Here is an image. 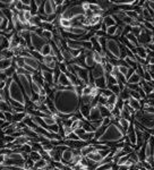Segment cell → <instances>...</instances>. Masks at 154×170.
<instances>
[{
  "mask_svg": "<svg viewBox=\"0 0 154 170\" xmlns=\"http://www.w3.org/2000/svg\"><path fill=\"white\" fill-rule=\"evenodd\" d=\"M49 98L52 99L58 113L63 115L72 116L81 106V95L76 92L75 86H69L67 90H54Z\"/></svg>",
  "mask_w": 154,
  "mask_h": 170,
  "instance_id": "cell-1",
  "label": "cell"
},
{
  "mask_svg": "<svg viewBox=\"0 0 154 170\" xmlns=\"http://www.w3.org/2000/svg\"><path fill=\"white\" fill-rule=\"evenodd\" d=\"M125 139V132L121 127L118 125V123H111L107 127L105 132L100 139H96V143L99 144H107V143H117Z\"/></svg>",
  "mask_w": 154,
  "mask_h": 170,
  "instance_id": "cell-2",
  "label": "cell"
},
{
  "mask_svg": "<svg viewBox=\"0 0 154 170\" xmlns=\"http://www.w3.org/2000/svg\"><path fill=\"white\" fill-rule=\"evenodd\" d=\"M9 97L12 100L16 101L21 103L22 106L25 107L26 103V98L24 93H23V88L21 87L18 81H17V74H15L13 77V81L9 84Z\"/></svg>",
  "mask_w": 154,
  "mask_h": 170,
  "instance_id": "cell-3",
  "label": "cell"
},
{
  "mask_svg": "<svg viewBox=\"0 0 154 170\" xmlns=\"http://www.w3.org/2000/svg\"><path fill=\"white\" fill-rule=\"evenodd\" d=\"M133 117H134L135 121L139 123L146 129L154 128V113H150L145 110H139L136 111Z\"/></svg>",
  "mask_w": 154,
  "mask_h": 170,
  "instance_id": "cell-4",
  "label": "cell"
},
{
  "mask_svg": "<svg viewBox=\"0 0 154 170\" xmlns=\"http://www.w3.org/2000/svg\"><path fill=\"white\" fill-rule=\"evenodd\" d=\"M85 14V10L83 8L82 3L79 2H72L68 8H67L65 12L63 13V15L60 16L61 18H66V19H72L77 17V16H81V15H84Z\"/></svg>",
  "mask_w": 154,
  "mask_h": 170,
  "instance_id": "cell-5",
  "label": "cell"
},
{
  "mask_svg": "<svg viewBox=\"0 0 154 170\" xmlns=\"http://www.w3.org/2000/svg\"><path fill=\"white\" fill-rule=\"evenodd\" d=\"M17 74V73H16ZM17 81H18L19 85L22 86L23 91L25 92L26 98L31 100L33 97V90H32V76H26L23 74H17Z\"/></svg>",
  "mask_w": 154,
  "mask_h": 170,
  "instance_id": "cell-6",
  "label": "cell"
},
{
  "mask_svg": "<svg viewBox=\"0 0 154 170\" xmlns=\"http://www.w3.org/2000/svg\"><path fill=\"white\" fill-rule=\"evenodd\" d=\"M119 44L120 42L116 41L114 39H107L105 40V50H107L108 54H110L116 59H120V57H121Z\"/></svg>",
  "mask_w": 154,
  "mask_h": 170,
  "instance_id": "cell-7",
  "label": "cell"
},
{
  "mask_svg": "<svg viewBox=\"0 0 154 170\" xmlns=\"http://www.w3.org/2000/svg\"><path fill=\"white\" fill-rule=\"evenodd\" d=\"M31 44H32V48L34 49L35 51H40L42 50V48L48 44V41L43 36L41 35L36 34L35 32H31Z\"/></svg>",
  "mask_w": 154,
  "mask_h": 170,
  "instance_id": "cell-8",
  "label": "cell"
},
{
  "mask_svg": "<svg viewBox=\"0 0 154 170\" xmlns=\"http://www.w3.org/2000/svg\"><path fill=\"white\" fill-rule=\"evenodd\" d=\"M90 74H91V76L93 77V79L100 78V77L105 76V69H104L102 64H95V66L92 68Z\"/></svg>",
  "mask_w": 154,
  "mask_h": 170,
  "instance_id": "cell-9",
  "label": "cell"
},
{
  "mask_svg": "<svg viewBox=\"0 0 154 170\" xmlns=\"http://www.w3.org/2000/svg\"><path fill=\"white\" fill-rule=\"evenodd\" d=\"M72 159H74V151H72V149H70V148L65 149L63 151L61 162L70 167V166H72Z\"/></svg>",
  "mask_w": 154,
  "mask_h": 170,
  "instance_id": "cell-10",
  "label": "cell"
},
{
  "mask_svg": "<svg viewBox=\"0 0 154 170\" xmlns=\"http://www.w3.org/2000/svg\"><path fill=\"white\" fill-rule=\"evenodd\" d=\"M127 137L129 139V143L132 146L136 148V145H137V135H136V130H135V126H134V123L130 124V126H129L128 130H127Z\"/></svg>",
  "mask_w": 154,
  "mask_h": 170,
  "instance_id": "cell-11",
  "label": "cell"
},
{
  "mask_svg": "<svg viewBox=\"0 0 154 170\" xmlns=\"http://www.w3.org/2000/svg\"><path fill=\"white\" fill-rule=\"evenodd\" d=\"M100 120H103V117L101 115V111L99 109V107L92 108L91 113H90V118H88L87 121L90 123H95V121H100Z\"/></svg>",
  "mask_w": 154,
  "mask_h": 170,
  "instance_id": "cell-12",
  "label": "cell"
},
{
  "mask_svg": "<svg viewBox=\"0 0 154 170\" xmlns=\"http://www.w3.org/2000/svg\"><path fill=\"white\" fill-rule=\"evenodd\" d=\"M43 7H44V14L47 16L56 14L57 7H56V5H54V1H51V0H49V1H44Z\"/></svg>",
  "mask_w": 154,
  "mask_h": 170,
  "instance_id": "cell-13",
  "label": "cell"
},
{
  "mask_svg": "<svg viewBox=\"0 0 154 170\" xmlns=\"http://www.w3.org/2000/svg\"><path fill=\"white\" fill-rule=\"evenodd\" d=\"M84 50H85V49H84ZM85 65H86V67H92V68L95 66L93 51L85 50Z\"/></svg>",
  "mask_w": 154,
  "mask_h": 170,
  "instance_id": "cell-14",
  "label": "cell"
},
{
  "mask_svg": "<svg viewBox=\"0 0 154 170\" xmlns=\"http://www.w3.org/2000/svg\"><path fill=\"white\" fill-rule=\"evenodd\" d=\"M137 39H138L139 45H143V47H146L147 44L152 43V36L151 35H147L146 33H144V32H142L141 35H139Z\"/></svg>",
  "mask_w": 154,
  "mask_h": 170,
  "instance_id": "cell-15",
  "label": "cell"
},
{
  "mask_svg": "<svg viewBox=\"0 0 154 170\" xmlns=\"http://www.w3.org/2000/svg\"><path fill=\"white\" fill-rule=\"evenodd\" d=\"M94 86L98 87L99 90H105L108 87V82H107V77L103 76V77H100V78L94 79Z\"/></svg>",
  "mask_w": 154,
  "mask_h": 170,
  "instance_id": "cell-16",
  "label": "cell"
},
{
  "mask_svg": "<svg viewBox=\"0 0 154 170\" xmlns=\"http://www.w3.org/2000/svg\"><path fill=\"white\" fill-rule=\"evenodd\" d=\"M91 109H92L91 104H81V106H79L78 110L81 111V113L83 115V117L85 118V120H88V118H90Z\"/></svg>",
  "mask_w": 154,
  "mask_h": 170,
  "instance_id": "cell-17",
  "label": "cell"
},
{
  "mask_svg": "<svg viewBox=\"0 0 154 170\" xmlns=\"http://www.w3.org/2000/svg\"><path fill=\"white\" fill-rule=\"evenodd\" d=\"M57 84L61 85V86H65V87H69V86H72V82H70L69 78H68V76H67L66 74H63V73H61V75L59 76V79H58Z\"/></svg>",
  "mask_w": 154,
  "mask_h": 170,
  "instance_id": "cell-18",
  "label": "cell"
},
{
  "mask_svg": "<svg viewBox=\"0 0 154 170\" xmlns=\"http://www.w3.org/2000/svg\"><path fill=\"white\" fill-rule=\"evenodd\" d=\"M86 158H87L88 160H92V161H94V162H96V163H101V162L103 161V157L99 153L98 150L94 152H92L91 154H88Z\"/></svg>",
  "mask_w": 154,
  "mask_h": 170,
  "instance_id": "cell-19",
  "label": "cell"
},
{
  "mask_svg": "<svg viewBox=\"0 0 154 170\" xmlns=\"http://www.w3.org/2000/svg\"><path fill=\"white\" fill-rule=\"evenodd\" d=\"M96 151L94 148V145L93 144H90V145H86V146H84V148L81 149V154H82L83 158H86L88 154H91L92 152H94Z\"/></svg>",
  "mask_w": 154,
  "mask_h": 170,
  "instance_id": "cell-20",
  "label": "cell"
},
{
  "mask_svg": "<svg viewBox=\"0 0 154 170\" xmlns=\"http://www.w3.org/2000/svg\"><path fill=\"white\" fill-rule=\"evenodd\" d=\"M49 167V161L44 160V159H41V160L36 161L34 163V169L35 170H41V169H47ZM49 170V169H48Z\"/></svg>",
  "mask_w": 154,
  "mask_h": 170,
  "instance_id": "cell-21",
  "label": "cell"
},
{
  "mask_svg": "<svg viewBox=\"0 0 154 170\" xmlns=\"http://www.w3.org/2000/svg\"><path fill=\"white\" fill-rule=\"evenodd\" d=\"M103 24L107 27H111V26H116L117 23L116 21H114V18H113L112 15H108V16H104L103 17Z\"/></svg>",
  "mask_w": 154,
  "mask_h": 170,
  "instance_id": "cell-22",
  "label": "cell"
},
{
  "mask_svg": "<svg viewBox=\"0 0 154 170\" xmlns=\"http://www.w3.org/2000/svg\"><path fill=\"white\" fill-rule=\"evenodd\" d=\"M14 59V58H13ZM13 59H2L0 61V70H7L13 65Z\"/></svg>",
  "mask_w": 154,
  "mask_h": 170,
  "instance_id": "cell-23",
  "label": "cell"
},
{
  "mask_svg": "<svg viewBox=\"0 0 154 170\" xmlns=\"http://www.w3.org/2000/svg\"><path fill=\"white\" fill-rule=\"evenodd\" d=\"M27 116V112H18V113H14L13 116V123L14 124H19L22 123L24 118Z\"/></svg>",
  "mask_w": 154,
  "mask_h": 170,
  "instance_id": "cell-24",
  "label": "cell"
},
{
  "mask_svg": "<svg viewBox=\"0 0 154 170\" xmlns=\"http://www.w3.org/2000/svg\"><path fill=\"white\" fill-rule=\"evenodd\" d=\"M130 121L127 119H124V118H119L118 119V125H119L120 127H121V129H123L124 132L127 133V130H128L129 126H130Z\"/></svg>",
  "mask_w": 154,
  "mask_h": 170,
  "instance_id": "cell-25",
  "label": "cell"
},
{
  "mask_svg": "<svg viewBox=\"0 0 154 170\" xmlns=\"http://www.w3.org/2000/svg\"><path fill=\"white\" fill-rule=\"evenodd\" d=\"M128 104L130 106V107L134 109L135 111H139L142 110V107H141V104H139V101L138 100H135V99H129L128 100Z\"/></svg>",
  "mask_w": 154,
  "mask_h": 170,
  "instance_id": "cell-26",
  "label": "cell"
},
{
  "mask_svg": "<svg viewBox=\"0 0 154 170\" xmlns=\"http://www.w3.org/2000/svg\"><path fill=\"white\" fill-rule=\"evenodd\" d=\"M141 79H142V77L135 72L132 76H130V78L127 81V83H129V84H139Z\"/></svg>",
  "mask_w": 154,
  "mask_h": 170,
  "instance_id": "cell-27",
  "label": "cell"
},
{
  "mask_svg": "<svg viewBox=\"0 0 154 170\" xmlns=\"http://www.w3.org/2000/svg\"><path fill=\"white\" fill-rule=\"evenodd\" d=\"M119 99H121V100H124V101H127V100H129V99H130V94H129V88L127 87V86L124 88L123 91L120 92Z\"/></svg>",
  "mask_w": 154,
  "mask_h": 170,
  "instance_id": "cell-28",
  "label": "cell"
},
{
  "mask_svg": "<svg viewBox=\"0 0 154 170\" xmlns=\"http://www.w3.org/2000/svg\"><path fill=\"white\" fill-rule=\"evenodd\" d=\"M41 52V54L43 57H47V56H50L51 54V52H52V48H51V45H50V43H48V44H45L43 48H42V50L40 51Z\"/></svg>",
  "mask_w": 154,
  "mask_h": 170,
  "instance_id": "cell-29",
  "label": "cell"
},
{
  "mask_svg": "<svg viewBox=\"0 0 154 170\" xmlns=\"http://www.w3.org/2000/svg\"><path fill=\"white\" fill-rule=\"evenodd\" d=\"M99 107V109H100V111H101V115H102V117L103 118H107V117H111V111L108 109L105 106H100L99 104L98 106Z\"/></svg>",
  "mask_w": 154,
  "mask_h": 170,
  "instance_id": "cell-30",
  "label": "cell"
},
{
  "mask_svg": "<svg viewBox=\"0 0 154 170\" xmlns=\"http://www.w3.org/2000/svg\"><path fill=\"white\" fill-rule=\"evenodd\" d=\"M42 119H43V121L47 124L48 126H52V125L57 124V121H56V119H54V116H44V117H42Z\"/></svg>",
  "mask_w": 154,
  "mask_h": 170,
  "instance_id": "cell-31",
  "label": "cell"
},
{
  "mask_svg": "<svg viewBox=\"0 0 154 170\" xmlns=\"http://www.w3.org/2000/svg\"><path fill=\"white\" fill-rule=\"evenodd\" d=\"M127 40H128L130 43H133L135 47H138L139 43H138V39H137V36H135V35L133 34V33H129L128 35H126Z\"/></svg>",
  "mask_w": 154,
  "mask_h": 170,
  "instance_id": "cell-32",
  "label": "cell"
},
{
  "mask_svg": "<svg viewBox=\"0 0 154 170\" xmlns=\"http://www.w3.org/2000/svg\"><path fill=\"white\" fill-rule=\"evenodd\" d=\"M30 159L33 160L34 162H36V161H39V160H41V159H42L41 153H40V152H36V151H32L31 153H30Z\"/></svg>",
  "mask_w": 154,
  "mask_h": 170,
  "instance_id": "cell-33",
  "label": "cell"
},
{
  "mask_svg": "<svg viewBox=\"0 0 154 170\" xmlns=\"http://www.w3.org/2000/svg\"><path fill=\"white\" fill-rule=\"evenodd\" d=\"M126 16L127 17H129L130 19H133V21H137L139 17V15L137 13H136L135 10H129V12H126Z\"/></svg>",
  "mask_w": 154,
  "mask_h": 170,
  "instance_id": "cell-34",
  "label": "cell"
},
{
  "mask_svg": "<svg viewBox=\"0 0 154 170\" xmlns=\"http://www.w3.org/2000/svg\"><path fill=\"white\" fill-rule=\"evenodd\" d=\"M42 86H40L39 84H36L35 82H33L32 81V90H33V93H35V94H40L42 91Z\"/></svg>",
  "mask_w": 154,
  "mask_h": 170,
  "instance_id": "cell-35",
  "label": "cell"
},
{
  "mask_svg": "<svg viewBox=\"0 0 154 170\" xmlns=\"http://www.w3.org/2000/svg\"><path fill=\"white\" fill-rule=\"evenodd\" d=\"M92 87H94V86H91V85H85L84 87H83L82 95H85V97H87V95H91Z\"/></svg>",
  "mask_w": 154,
  "mask_h": 170,
  "instance_id": "cell-36",
  "label": "cell"
},
{
  "mask_svg": "<svg viewBox=\"0 0 154 170\" xmlns=\"http://www.w3.org/2000/svg\"><path fill=\"white\" fill-rule=\"evenodd\" d=\"M93 56H94L95 64H102V61H103V57L101 56V54H99L96 51H93Z\"/></svg>",
  "mask_w": 154,
  "mask_h": 170,
  "instance_id": "cell-37",
  "label": "cell"
},
{
  "mask_svg": "<svg viewBox=\"0 0 154 170\" xmlns=\"http://www.w3.org/2000/svg\"><path fill=\"white\" fill-rule=\"evenodd\" d=\"M117 102H118V95L112 94L110 98H108V103L107 104H113V106H116Z\"/></svg>",
  "mask_w": 154,
  "mask_h": 170,
  "instance_id": "cell-38",
  "label": "cell"
},
{
  "mask_svg": "<svg viewBox=\"0 0 154 170\" xmlns=\"http://www.w3.org/2000/svg\"><path fill=\"white\" fill-rule=\"evenodd\" d=\"M58 67H59L60 72L63 73V74H66L68 72V65L66 63H58Z\"/></svg>",
  "mask_w": 154,
  "mask_h": 170,
  "instance_id": "cell-39",
  "label": "cell"
},
{
  "mask_svg": "<svg viewBox=\"0 0 154 170\" xmlns=\"http://www.w3.org/2000/svg\"><path fill=\"white\" fill-rule=\"evenodd\" d=\"M3 116H5V121H8V123H13L14 113L9 112V111H6V112H3Z\"/></svg>",
  "mask_w": 154,
  "mask_h": 170,
  "instance_id": "cell-40",
  "label": "cell"
},
{
  "mask_svg": "<svg viewBox=\"0 0 154 170\" xmlns=\"http://www.w3.org/2000/svg\"><path fill=\"white\" fill-rule=\"evenodd\" d=\"M117 28H118V25L116 26H111V27H108L107 30V34L109 35V36H114V34H116V31Z\"/></svg>",
  "mask_w": 154,
  "mask_h": 170,
  "instance_id": "cell-41",
  "label": "cell"
},
{
  "mask_svg": "<svg viewBox=\"0 0 154 170\" xmlns=\"http://www.w3.org/2000/svg\"><path fill=\"white\" fill-rule=\"evenodd\" d=\"M83 49L88 51H93V44H92L91 41H85L83 42Z\"/></svg>",
  "mask_w": 154,
  "mask_h": 170,
  "instance_id": "cell-42",
  "label": "cell"
},
{
  "mask_svg": "<svg viewBox=\"0 0 154 170\" xmlns=\"http://www.w3.org/2000/svg\"><path fill=\"white\" fill-rule=\"evenodd\" d=\"M118 69H119V73L121 74V75H124L125 77H126V75L128 74V72L130 68H128V67H126V66H118Z\"/></svg>",
  "mask_w": 154,
  "mask_h": 170,
  "instance_id": "cell-43",
  "label": "cell"
},
{
  "mask_svg": "<svg viewBox=\"0 0 154 170\" xmlns=\"http://www.w3.org/2000/svg\"><path fill=\"white\" fill-rule=\"evenodd\" d=\"M129 94H130V98L132 99H135V100H141V95L137 91H132V90H129Z\"/></svg>",
  "mask_w": 154,
  "mask_h": 170,
  "instance_id": "cell-44",
  "label": "cell"
},
{
  "mask_svg": "<svg viewBox=\"0 0 154 170\" xmlns=\"http://www.w3.org/2000/svg\"><path fill=\"white\" fill-rule=\"evenodd\" d=\"M65 139H69V141H79V137L77 135H76L75 133L72 132V133H70L69 135L68 136H66V137H65Z\"/></svg>",
  "mask_w": 154,
  "mask_h": 170,
  "instance_id": "cell-45",
  "label": "cell"
},
{
  "mask_svg": "<svg viewBox=\"0 0 154 170\" xmlns=\"http://www.w3.org/2000/svg\"><path fill=\"white\" fill-rule=\"evenodd\" d=\"M132 33L135 35V36H137V38H138L139 35H141V33H142V27H141V26H137V27H133Z\"/></svg>",
  "mask_w": 154,
  "mask_h": 170,
  "instance_id": "cell-46",
  "label": "cell"
},
{
  "mask_svg": "<svg viewBox=\"0 0 154 170\" xmlns=\"http://www.w3.org/2000/svg\"><path fill=\"white\" fill-rule=\"evenodd\" d=\"M110 75L112 76V77H114L116 79H118V77H119V75H120V73H119V69H118V67H114V68H113V70L110 73Z\"/></svg>",
  "mask_w": 154,
  "mask_h": 170,
  "instance_id": "cell-47",
  "label": "cell"
},
{
  "mask_svg": "<svg viewBox=\"0 0 154 170\" xmlns=\"http://www.w3.org/2000/svg\"><path fill=\"white\" fill-rule=\"evenodd\" d=\"M132 30H133V27L130 25H125V26H124V34H123V36H124V35L126 36V35H128L129 33H132Z\"/></svg>",
  "mask_w": 154,
  "mask_h": 170,
  "instance_id": "cell-48",
  "label": "cell"
},
{
  "mask_svg": "<svg viewBox=\"0 0 154 170\" xmlns=\"http://www.w3.org/2000/svg\"><path fill=\"white\" fill-rule=\"evenodd\" d=\"M32 16H33V15H32L31 10H25V12H24V17H25V19L27 21V23L31 21Z\"/></svg>",
  "mask_w": 154,
  "mask_h": 170,
  "instance_id": "cell-49",
  "label": "cell"
},
{
  "mask_svg": "<svg viewBox=\"0 0 154 170\" xmlns=\"http://www.w3.org/2000/svg\"><path fill=\"white\" fill-rule=\"evenodd\" d=\"M8 81V77L7 75L5 74L3 70H0V82H7Z\"/></svg>",
  "mask_w": 154,
  "mask_h": 170,
  "instance_id": "cell-50",
  "label": "cell"
},
{
  "mask_svg": "<svg viewBox=\"0 0 154 170\" xmlns=\"http://www.w3.org/2000/svg\"><path fill=\"white\" fill-rule=\"evenodd\" d=\"M143 78H144L146 82H151L152 77H151V74H150V72H145L144 73V76H143Z\"/></svg>",
  "mask_w": 154,
  "mask_h": 170,
  "instance_id": "cell-51",
  "label": "cell"
},
{
  "mask_svg": "<svg viewBox=\"0 0 154 170\" xmlns=\"http://www.w3.org/2000/svg\"><path fill=\"white\" fill-rule=\"evenodd\" d=\"M147 3H148V6H150V8L153 10V13H154V1L153 0H150V1H147Z\"/></svg>",
  "mask_w": 154,
  "mask_h": 170,
  "instance_id": "cell-52",
  "label": "cell"
},
{
  "mask_svg": "<svg viewBox=\"0 0 154 170\" xmlns=\"http://www.w3.org/2000/svg\"><path fill=\"white\" fill-rule=\"evenodd\" d=\"M147 104L150 106V107L154 108V100H147Z\"/></svg>",
  "mask_w": 154,
  "mask_h": 170,
  "instance_id": "cell-53",
  "label": "cell"
},
{
  "mask_svg": "<svg viewBox=\"0 0 154 170\" xmlns=\"http://www.w3.org/2000/svg\"><path fill=\"white\" fill-rule=\"evenodd\" d=\"M3 18H5V15L2 14V12H0V25H1V23H2Z\"/></svg>",
  "mask_w": 154,
  "mask_h": 170,
  "instance_id": "cell-54",
  "label": "cell"
},
{
  "mask_svg": "<svg viewBox=\"0 0 154 170\" xmlns=\"http://www.w3.org/2000/svg\"><path fill=\"white\" fill-rule=\"evenodd\" d=\"M3 38H5V36H3L2 34H0V44H1V42L3 41Z\"/></svg>",
  "mask_w": 154,
  "mask_h": 170,
  "instance_id": "cell-55",
  "label": "cell"
},
{
  "mask_svg": "<svg viewBox=\"0 0 154 170\" xmlns=\"http://www.w3.org/2000/svg\"><path fill=\"white\" fill-rule=\"evenodd\" d=\"M49 170H60V169H58L57 167H52V168H50Z\"/></svg>",
  "mask_w": 154,
  "mask_h": 170,
  "instance_id": "cell-56",
  "label": "cell"
},
{
  "mask_svg": "<svg viewBox=\"0 0 154 170\" xmlns=\"http://www.w3.org/2000/svg\"><path fill=\"white\" fill-rule=\"evenodd\" d=\"M152 23H153V24H154V16H153V17H152Z\"/></svg>",
  "mask_w": 154,
  "mask_h": 170,
  "instance_id": "cell-57",
  "label": "cell"
},
{
  "mask_svg": "<svg viewBox=\"0 0 154 170\" xmlns=\"http://www.w3.org/2000/svg\"><path fill=\"white\" fill-rule=\"evenodd\" d=\"M153 159H154V151H153Z\"/></svg>",
  "mask_w": 154,
  "mask_h": 170,
  "instance_id": "cell-58",
  "label": "cell"
},
{
  "mask_svg": "<svg viewBox=\"0 0 154 170\" xmlns=\"http://www.w3.org/2000/svg\"><path fill=\"white\" fill-rule=\"evenodd\" d=\"M108 170H112V169H108Z\"/></svg>",
  "mask_w": 154,
  "mask_h": 170,
  "instance_id": "cell-59",
  "label": "cell"
}]
</instances>
